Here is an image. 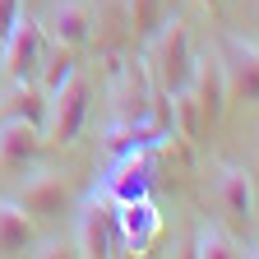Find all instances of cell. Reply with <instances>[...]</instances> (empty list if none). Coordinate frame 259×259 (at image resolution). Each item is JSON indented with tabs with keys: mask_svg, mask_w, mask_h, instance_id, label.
I'll list each match as a JSON object with an SVG mask.
<instances>
[{
	"mask_svg": "<svg viewBox=\"0 0 259 259\" xmlns=\"http://www.w3.org/2000/svg\"><path fill=\"white\" fill-rule=\"evenodd\" d=\"M144 65L157 83V93H181L190 83V70H194V42H190V28L185 19H162V28L144 42Z\"/></svg>",
	"mask_w": 259,
	"mask_h": 259,
	"instance_id": "obj_1",
	"label": "cell"
},
{
	"mask_svg": "<svg viewBox=\"0 0 259 259\" xmlns=\"http://www.w3.org/2000/svg\"><path fill=\"white\" fill-rule=\"evenodd\" d=\"M88 111H93V83L88 74H70L51 97H47V116H42V139L47 144H74L88 125Z\"/></svg>",
	"mask_w": 259,
	"mask_h": 259,
	"instance_id": "obj_2",
	"label": "cell"
},
{
	"mask_svg": "<svg viewBox=\"0 0 259 259\" xmlns=\"http://www.w3.org/2000/svg\"><path fill=\"white\" fill-rule=\"evenodd\" d=\"M42 51H47V32H42V19H32L28 10H19V19L10 23L5 42H0V74H5V83L37 79Z\"/></svg>",
	"mask_w": 259,
	"mask_h": 259,
	"instance_id": "obj_3",
	"label": "cell"
},
{
	"mask_svg": "<svg viewBox=\"0 0 259 259\" xmlns=\"http://www.w3.org/2000/svg\"><path fill=\"white\" fill-rule=\"evenodd\" d=\"M74 254L83 259H107L116 254V204L107 199L102 190L79 208V222H74Z\"/></svg>",
	"mask_w": 259,
	"mask_h": 259,
	"instance_id": "obj_4",
	"label": "cell"
},
{
	"mask_svg": "<svg viewBox=\"0 0 259 259\" xmlns=\"http://www.w3.org/2000/svg\"><path fill=\"white\" fill-rule=\"evenodd\" d=\"M218 56L227 74V102H259V42L222 37Z\"/></svg>",
	"mask_w": 259,
	"mask_h": 259,
	"instance_id": "obj_5",
	"label": "cell"
},
{
	"mask_svg": "<svg viewBox=\"0 0 259 259\" xmlns=\"http://www.w3.org/2000/svg\"><path fill=\"white\" fill-rule=\"evenodd\" d=\"M148 185H153V153L135 144V148H125L116 157V167L107 171L102 194L111 204H135V199H148Z\"/></svg>",
	"mask_w": 259,
	"mask_h": 259,
	"instance_id": "obj_6",
	"label": "cell"
},
{
	"mask_svg": "<svg viewBox=\"0 0 259 259\" xmlns=\"http://www.w3.org/2000/svg\"><path fill=\"white\" fill-rule=\"evenodd\" d=\"M190 97L199 102V116H204V130H213L227 111V74H222V56L218 51H204L194 56V70H190Z\"/></svg>",
	"mask_w": 259,
	"mask_h": 259,
	"instance_id": "obj_7",
	"label": "cell"
},
{
	"mask_svg": "<svg viewBox=\"0 0 259 259\" xmlns=\"http://www.w3.org/2000/svg\"><path fill=\"white\" fill-rule=\"evenodd\" d=\"M42 125L23 116H0V171H28L42 157Z\"/></svg>",
	"mask_w": 259,
	"mask_h": 259,
	"instance_id": "obj_8",
	"label": "cell"
},
{
	"mask_svg": "<svg viewBox=\"0 0 259 259\" xmlns=\"http://www.w3.org/2000/svg\"><path fill=\"white\" fill-rule=\"evenodd\" d=\"M42 32H47V42L79 51L93 37V5L88 0H51L47 14H42Z\"/></svg>",
	"mask_w": 259,
	"mask_h": 259,
	"instance_id": "obj_9",
	"label": "cell"
},
{
	"mask_svg": "<svg viewBox=\"0 0 259 259\" xmlns=\"http://www.w3.org/2000/svg\"><path fill=\"white\" fill-rule=\"evenodd\" d=\"M218 213L232 232H245L254 222V185L241 167H222L218 176Z\"/></svg>",
	"mask_w": 259,
	"mask_h": 259,
	"instance_id": "obj_10",
	"label": "cell"
},
{
	"mask_svg": "<svg viewBox=\"0 0 259 259\" xmlns=\"http://www.w3.org/2000/svg\"><path fill=\"white\" fill-rule=\"evenodd\" d=\"M14 199L32 213V218H60L65 204H70V185L60 181V171H37L32 181H23V190Z\"/></svg>",
	"mask_w": 259,
	"mask_h": 259,
	"instance_id": "obj_11",
	"label": "cell"
},
{
	"mask_svg": "<svg viewBox=\"0 0 259 259\" xmlns=\"http://www.w3.org/2000/svg\"><path fill=\"white\" fill-rule=\"evenodd\" d=\"M153 236H157V208H153L148 199L116 204V245H125L130 254H135V250H144Z\"/></svg>",
	"mask_w": 259,
	"mask_h": 259,
	"instance_id": "obj_12",
	"label": "cell"
},
{
	"mask_svg": "<svg viewBox=\"0 0 259 259\" xmlns=\"http://www.w3.org/2000/svg\"><path fill=\"white\" fill-rule=\"evenodd\" d=\"M37 232H32V213L19 199H0V254H23L32 250Z\"/></svg>",
	"mask_w": 259,
	"mask_h": 259,
	"instance_id": "obj_13",
	"label": "cell"
},
{
	"mask_svg": "<svg viewBox=\"0 0 259 259\" xmlns=\"http://www.w3.org/2000/svg\"><path fill=\"white\" fill-rule=\"evenodd\" d=\"M0 116H23L32 125H42L47 116V93L37 79H23V83H10V93L0 97Z\"/></svg>",
	"mask_w": 259,
	"mask_h": 259,
	"instance_id": "obj_14",
	"label": "cell"
},
{
	"mask_svg": "<svg viewBox=\"0 0 259 259\" xmlns=\"http://www.w3.org/2000/svg\"><path fill=\"white\" fill-rule=\"evenodd\" d=\"M70 74H79V51H74V47H60V42H47L42 65H37V83H42V93L51 97Z\"/></svg>",
	"mask_w": 259,
	"mask_h": 259,
	"instance_id": "obj_15",
	"label": "cell"
},
{
	"mask_svg": "<svg viewBox=\"0 0 259 259\" xmlns=\"http://www.w3.org/2000/svg\"><path fill=\"white\" fill-rule=\"evenodd\" d=\"M194 254L199 259H241V236L232 232L227 222H204L199 236H194Z\"/></svg>",
	"mask_w": 259,
	"mask_h": 259,
	"instance_id": "obj_16",
	"label": "cell"
},
{
	"mask_svg": "<svg viewBox=\"0 0 259 259\" xmlns=\"http://www.w3.org/2000/svg\"><path fill=\"white\" fill-rule=\"evenodd\" d=\"M125 19H130V32L139 42H148L167 19V0H125Z\"/></svg>",
	"mask_w": 259,
	"mask_h": 259,
	"instance_id": "obj_17",
	"label": "cell"
},
{
	"mask_svg": "<svg viewBox=\"0 0 259 259\" xmlns=\"http://www.w3.org/2000/svg\"><path fill=\"white\" fill-rule=\"evenodd\" d=\"M19 10H23V0H0V42H5V32H10V23L19 19Z\"/></svg>",
	"mask_w": 259,
	"mask_h": 259,
	"instance_id": "obj_18",
	"label": "cell"
},
{
	"mask_svg": "<svg viewBox=\"0 0 259 259\" xmlns=\"http://www.w3.org/2000/svg\"><path fill=\"white\" fill-rule=\"evenodd\" d=\"M199 5H204V10H218V5H222V0H199Z\"/></svg>",
	"mask_w": 259,
	"mask_h": 259,
	"instance_id": "obj_19",
	"label": "cell"
},
{
	"mask_svg": "<svg viewBox=\"0 0 259 259\" xmlns=\"http://www.w3.org/2000/svg\"><path fill=\"white\" fill-rule=\"evenodd\" d=\"M254 28H259V0H254Z\"/></svg>",
	"mask_w": 259,
	"mask_h": 259,
	"instance_id": "obj_20",
	"label": "cell"
}]
</instances>
